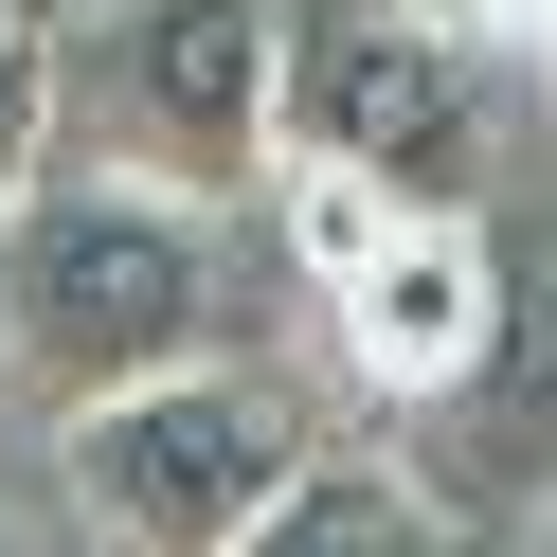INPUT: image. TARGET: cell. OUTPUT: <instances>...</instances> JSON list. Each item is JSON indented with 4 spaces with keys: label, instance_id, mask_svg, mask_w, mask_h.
I'll return each mask as SVG.
<instances>
[{
    "label": "cell",
    "instance_id": "7",
    "mask_svg": "<svg viewBox=\"0 0 557 557\" xmlns=\"http://www.w3.org/2000/svg\"><path fill=\"white\" fill-rule=\"evenodd\" d=\"M234 557H449V504H432L413 468H377V449H324Z\"/></svg>",
    "mask_w": 557,
    "mask_h": 557
},
{
    "label": "cell",
    "instance_id": "11",
    "mask_svg": "<svg viewBox=\"0 0 557 557\" xmlns=\"http://www.w3.org/2000/svg\"><path fill=\"white\" fill-rule=\"evenodd\" d=\"M521 557H557V485H540V504H521Z\"/></svg>",
    "mask_w": 557,
    "mask_h": 557
},
{
    "label": "cell",
    "instance_id": "1",
    "mask_svg": "<svg viewBox=\"0 0 557 557\" xmlns=\"http://www.w3.org/2000/svg\"><path fill=\"white\" fill-rule=\"evenodd\" d=\"M0 360L54 413L181 377V360H234V216L126 181V162H54L0 216Z\"/></svg>",
    "mask_w": 557,
    "mask_h": 557
},
{
    "label": "cell",
    "instance_id": "9",
    "mask_svg": "<svg viewBox=\"0 0 557 557\" xmlns=\"http://www.w3.org/2000/svg\"><path fill=\"white\" fill-rule=\"evenodd\" d=\"M54 181V18H18L0 0V216Z\"/></svg>",
    "mask_w": 557,
    "mask_h": 557
},
{
    "label": "cell",
    "instance_id": "2",
    "mask_svg": "<svg viewBox=\"0 0 557 557\" xmlns=\"http://www.w3.org/2000/svg\"><path fill=\"white\" fill-rule=\"evenodd\" d=\"M54 162H126V181L234 198L288 181V0H73L54 18Z\"/></svg>",
    "mask_w": 557,
    "mask_h": 557
},
{
    "label": "cell",
    "instance_id": "3",
    "mask_svg": "<svg viewBox=\"0 0 557 557\" xmlns=\"http://www.w3.org/2000/svg\"><path fill=\"white\" fill-rule=\"evenodd\" d=\"M306 468H324V413H306L252 342L54 413V504H73L90 557H234Z\"/></svg>",
    "mask_w": 557,
    "mask_h": 557
},
{
    "label": "cell",
    "instance_id": "5",
    "mask_svg": "<svg viewBox=\"0 0 557 557\" xmlns=\"http://www.w3.org/2000/svg\"><path fill=\"white\" fill-rule=\"evenodd\" d=\"M324 342H342V377H360L377 413H449V396H468V360L504 342V234H485V198L396 216V252L324 306Z\"/></svg>",
    "mask_w": 557,
    "mask_h": 557
},
{
    "label": "cell",
    "instance_id": "4",
    "mask_svg": "<svg viewBox=\"0 0 557 557\" xmlns=\"http://www.w3.org/2000/svg\"><path fill=\"white\" fill-rule=\"evenodd\" d=\"M288 162L468 198L485 181V54L413 0H288Z\"/></svg>",
    "mask_w": 557,
    "mask_h": 557
},
{
    "label": "cell",
    "instance_id": "10",
    "mask_svg": "<svg viewBox=\"0 0 557 557\" xmlns=\"http://www.w3.org/2000/svg\"><path fill=\"white\" fill-rule=\"evenodd\" d=\"M413 18H449L485 73H504V54H540V73H557V0H413Z\"/></svg>",
    "mask_w": 557,
    "mask_h": 557
},
{
    "label": "cell",
    "instance_id": "8",
    "mask_svg": "<svg viewBox=\"0 0 557 557\" xmlns=\"http://www.w3.org/2000/svg\"><path fill=\"white\" fill-rule=\"evenodd\" d=\"M396 216H432V198H396V181H360V162H288L270 181V234H288V270H306V306H342L377 252H396Z\"/></svg>",
    "mask_w": 557,
    "mask_h": 557
},
{
    "label": "cell",
    "instance_id": "13",
    "mask_svg": "<svg viewBox=\"0 0 557 557\" xmlns=\"http://www.w3.org/2000/svg\"><path fill=\"white\" fill-rule=\"evenodd\" d=\"M0 557H37V540H18V521H0Z\"/></svg>",
    "mask_w": 557,
    "mask_h": 557
},
{
    "label": "cell",
    "instance_id": "12",
    "mask_svg": "<svg viewBox=\"0 0 557 557\" xmlns=\"http://www.w3.org/2000/svg\"><path fill=\"white\" fill-rule=\"evenodd\" d=\"M18 18H73V0H18Z\"/></svg>",
    "mask_w": 557,
    "mask_h": 557
},
{
    "label": "cell",
    "instance_id": "6",
    "mask_svg": "<svg viewBox=\"0 0 557 557\" xmlns=\"http://www.w3.org/2000/svg\"><path fill=\"white\" fill-rule=\"evenodd\" d=\"M449 449H504V468L557 485V252H504V342L468 360V396L432 413Z\"/></svg>",
    "mask_w": 557,
    "mask_h": 557
}]
</instances>
